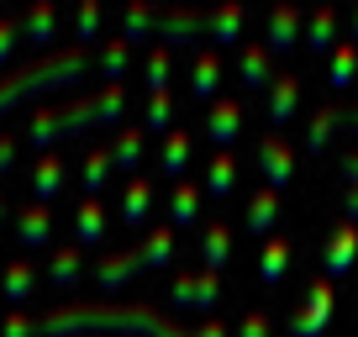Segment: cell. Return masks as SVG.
<instances>
[{
  "label": "cell",
  "instance_id": "24",
  "mask_svg": "<svg viewBox=\"0 0 358 337\" xmlns=\"http://www.w3.org/2000/svg\"><path fill=\"white\" fill-rule=\"evenodd\" d=\"M148 206H153V180L137 174V180L127 185V195H122V222L127 227H143L148 222Z\"/></svg>",
  "mask_w": 358,
  "mask_h": 337
},
{
  "label": "cell",
  "instance_id": "19",
  "mask_svg": "<svg viewBox=\"0 0 358 337\" xmlns=\"http://www.w3.org/2000/svg\"><path fill=\"white\" fill-rule=\"evenodd\" d=\"M206 190H211L216 201H227V195L237 190V158L227 153V148H216L211 164H206Z\"/></svg>",
  "mask_w": 358,
  "mask_h": 337
},
{
  "label": "cell",
  "instance_id": "11",
  "mask_svg": "<svg viewBox=\"0 0 358 337\" xmlns=\"http://www.w3.org/2000/svg\"><path fill=\"white\" fill-rule=\"evenodd\" d=\"M237 79H243L248 90H268L274 64H268V48L264 43H243V53H237Z\"/></svg>",
  "mask_w": 358,
  "mask_h": 337
},
{
  "label": "cell",
  "instance_id": "35",
  "mask_svg": "<svg viewBox=\"0 0 358 337\" xmlns=\"http://www.w3.org/2000/svg\"><path fill=\"white\" fill-rule=\"evenodd\" d=\"M101 16H106V11L95 6V0H85V6L74 11V43H79V48H85V37L95 32V27H101Z\"/></svg>",
  "mask_w": 358,
  "mask_h": 337
},
{
  "label": "cell",
  "instance_id": "44",
  "mask_svg": "<svg viewBox=\"0 0 358 337\" xmlns=\"http://www.w3.org/2000/svg\"><path fill=\"white\" fill-rule=\"evenodd\" d=\"M353 127H358V111H353Z\"/></svg>",
  "mask_w": 358,
  "mask_h": 337
},
{
  "label": "cell",
  "instance_id": "34",
  "mask_svg": "<svg viewBox=\"0 0 358 337\" xmlns=\"http://www.w3.org/2000/svg\"><path fill=\"white\" fill-rule=\"evenodd\" d=\"M101 58H106V74H111V85H116V79H122V69H127V58H132V43L116 32L111 43H106V53H101Z\"/></svg>",
  "mask_w": 358,
  "mask_h": 337
},
{
  "label": "cell",
  "instance_id": "15",
  "mask_svg": "<svg viewBox=\"0 0 358 337\" xmlns=\"http://www.w3.org/2000/svg\"><path fill=\"white\" fill-rule=\"evenodd\" d=\"M201 222V180H179L169 195V227H195Z\"/></svg>",
  "mask_w": 358,
  "mask_h": 337
},
{
  "label": "cell",
  "instance_id": "7",
  "mask_svg": "<svg viewBox=\"0 0 358 337\" xmlns=\"http://www.w3.org/2000/svg\"><path fill=\"white\" fill-rule=\"evenodd\" d=\"M353 259H358V227L343 216V222L332 227V237H327V253H322V280H337V274H348V269H353Z\"/></svg>",
  "mask_w": 358,
  "mask_h": 337
},
{
  "label": "cell",
  "instance_id": "43",
  "mask_svg": "<svg viewBox=\"0 0 358 337\" xmlns=\"http://www.w3.org/2000/svg\"><path fill=\"white\" fill-rule=\"evenodd\" d=\"M348 43H358V11H353V37H348Z\"/></svg>",
  "mask_w": 358,
  "mask_h": 337
},
{
  "label": "cell",
  "instance_id": "37",
  "mask_svg": "<svg viewBox=\"0 0 358 337\" xmlns=\"http://www.w3.org/2000/svg\"><path fill=\"white\" fill-rule=\"evenodd\" d=\"M16 32H22V16H0V64L11 58V48H16Z\"/></svg>",
  "mask_w": 358,
  "mask_h": 337
},
{
  "label": "cell",
  "instance_id": "30",
  "mask_svg": "<svg viewBox=\"0 0 358 337\" xmlns=\"http://www.w3.org/2000/svg\"><path fill=\"white\" fill-rule=\"evenodd\" d=\"M53 27H58V11H53V6H32V11L22 16L27 43H48V37H53Z\"/></svg>",
  "mask_w": 358,
  "mask_h": 337
},
{
  "label": "cell",
  "instance_id": "12",
  "mask_svg": "<svg viewBox=\"0 0 358 337\" xmlns=\"http://www.w3.org/2000/svg\"><path fill=\"white\" fill-rule=\"evenodd\" d=\"M106 237V206L90 201V195H79L74 206V248H95Z\"/></svg>",
  "mask_w": 358,
  "mask_h": 337
},
{
  "label": "cell",
  "instance_id": "27",
  "mask_svg": "<svg viewBox=\"0 0 358 337\" xmlns=\"http://www.w3.org/2000/svg\"><path fill=\"white\" fill-rule=\"evenodd\" d=\"M106 153H111L116 168H137V158H143V127H116V143Z\"/></svg>",
  "mask_w": 358,
  "mask_h": 337
},
{
  "label": "cell",
  "instance_id": "2",
  "mask_svg": "<svg viewBox=\"0 0 358 337\" xmlns=\"http://www.w3.org/2000/svg\"><path fill=\"white\" fill-rule=\"evenodd\" d=\"M327 322H332V280H311L306 301L290 316V337H322Z\"/></svg>",
  "mask_w": 358,
  "mask_h": 337
},
{
  "label": "cell",
  "instance_id": "16",
  "mask_svg": "<svg viewBox=\"0 0 358 337\" xmlns=\"http://www.w3.org/2000/svg\"><path fill=\"white\" fill-rule=\"evenodd\" d=\"M353 79H358V43L337 37V48L327 53V85H332V90H348Z\"/></svg>",
  "mask_w": 358,
  "mask_h": 337
},
{
  "label": "cell",
  "instance_id": "26",
  "mask_svg": "<svg viewBox=\"0 0 358 337\" xmlns=\"http://www.w3.org/2000/svg\"><path fill=\"white\" fill-rule=\"evenodd\" d=\"M337 127H343V111H337V106H322V111L311 116V127H306V153H322Z\"/></svg>",
  "mask_w": 358,
  "mask_h": 337
},
{
  "label": "cell",
  "instance_id": "38",
  "mask_svg": "<svg viewBox=\"0 0 358 337\" xmlns=\"http://www.w3.org/2000/svg\"><path fill=\"white\" fill-rule=\"evenodd\" d=\"M0 337H37V327L27 322L22 311H11V316H6V322H0Z\"/></svg>",
  "mask_w": 358,
  "mask_h": 337
},
{
  "label": "cell",
  "instance_id": "8",
  "mask_svg": "<svg viewBox=\"0 0 358 337\" xmlns=\"http://www.w3.org/2000/svg\"><path fill=\"white\" fill-rule=\"evenodd\" d=\"M301 22H306V16L295 11V6H274V11H268V37H264L268 58H274V53H290V48H301Z\"/></svg>",
  "mask_w": 358,
  "mask_h": 337
},
{
  "label": "cell",
  "instance_id": "6",
  "mask_svg": "<svg viewBox=\"0 0 358 337\" xmlns=\"http://www.w3.org/2000/svg\"><path fill=\"white\" fill-rule=\"evenodd\" d=\"M27 185H32V201H37V206H48V201H53V195L69 185V164H64V153H58V148H53V153H37V164L27 168Z\"/></svg>",
  "mask_w": 358,
  "mask_h": 337
},
{
  "label": "cell",
  "instance_id": "42",
  "mask_svg": "<svg viewBox=\"0 0 358 337\" xmlns=\"http://www.w3.org/2000/svg\"><path fill=\"white\" fill-rule=\"evenodd\" d=\"M6 211H11V201H6V195H0V222H6Z\"/></svg>",
  "mask_w": 358,
  "mask_h": 337
},
{
  "label": "cell",
  "instance_id": "31",
  "mask_svg": "<svg viewBox=\"0 0 358 337\" xmlns=\"http://www.w3.org/2000/svg\"><path fill=\"white\" fill-rule=\"evenodd\" d=\"M143 74H148V95H164L169 90V43H158L153 53H148Z\"/></svg>",
  "mask_w": 358,
  "mask_h": 337
},
{
  "label": "cell",
  "instance_id": "39",
  "mask_svg": "<svg viewBox=\"0 0 358 337\" xmlns=\"http://www.w3.org/2000/svg\"><path fill=\"white\" fill-rule=\"evenodd\" d=\"M237 337H268V316L264 311H248L243 327H237Z\"/></svg>",
  "mask_w": 358,
  "mask_h": 337
},
{
  "label": "cell",
  "instance_id": "4",
  "mask_svg": "<svg viewBox=\"0 0 358 337\" xmlns=\"http://www.w3.org/2000/svg\"><path fill=\"white\" fill-rule=\"evenodd\" d=\"M201 132L211 137L216 148H227V153H232L237 132H243V101H237V95H216L211 111H206V122H201Z\"/></svg>",
  "mask_w": 358,
  "mask_h": 337
},
{
  "label": "cell",
  "instance_id": "10",
  "mask_svg": "<svg viewBox=\"0 0 358 337\" xmlns=\"http://www.w3.org/2000/svg\"><path fill=\"white\" fill-rule=\"evenodd\" d=\"M48 237H53V211H48V206H22V211H16V243L22 248H48Z\"/></svg>",
  "mask_w": 358,
  "mask_h": 337
},
{
  "label": "cell",
  "instance_id": "14",
  "mask_svg": "<svg viewBox=\"0 0 358 337\" xmlns=\"http://www.w3.org/2000/svg\"><path fill=\"white\" fill-rule=\"evenodd\" d=\"M227 259H232V227H227V222H211V227L201 232V264H206V274H222Z\"/></svg>",
  "mask_w": 358,
  "mask_h": 337
},
{
  "label": "cell",
  "instance_id": "1",
  "mask_svg": "<svg viewBox=\"0 0 358 337\" xmlns=\"http://www.w3.org/2000/svg\"><path fill=\"white\" fill-rule=\"evenodd\" d=\"M95 122H101V95H95V101L69 106V111H32V122H27V137H32V148L53 153V143H64V137H79L85 127H95Z\"/></svg>",
  "mask_w": 358,
  "mask_h": 337
},
{
  "label": "cell",
  "instance_id": "29",
  "mask_svg": "<svg viewBox=\"0 0 358 337\" xmlns=\"http://www.w3.org/2000/svg\"><path fill=\"white\" fill-rule=\"evenodd\" d=\"M143 132H174V101H169V90L164 95H148V111H143Z\"/></svg>",
  "mask_w": 358,
  "mask_h": 337
},
{
  "label": "cell",
  "instance_id": "17",
  "mask_svg": "<svg viewBox=\"0 0 358 337\" xmlns=\"http://www.w3.org/2000/svg\"><path fill=\"white\" fill-rule=\"evenodd\" d=\"M290 253H295L290 237H268L264 253H258V280H264V285H280L285 274H290Z\"/></svg>",
  "mask_w": 358,
  "mask_h": 337
},
{
  "label": "cell",
  "instance_id": "33",
  "mask_svg": "<svg viewBox=\"0 0 358 337\" xmlns=\"http://www.w3.org/2000/svg\"><path fill=\"white\" fill-rule=\"evenodd\" d=\"M158 22H164V16H158L153 6H132V11L122 16V37H127V43H132L137 32H148V27H158Z\"/></svg>",
  "mask_w": 358,
  "mask_h": 337
},
{
  "label": "cell",
  "instance_id": "9",
  "mask_svg": "<svg viewBox=\"0 0 358 337\" xmlns=\"http://www.w3.org/2000/svg\"><path fill=\"white\" fill-rule=\"evenodd\" d=\"M295 106H301V74H274L268 79V127H285L295 116Z\"/></svg>",
  "mask_w": 358,
  "mask_h": 337
},
{
  "label": "cell",
  "instance_id": "23",
  "mask_svg": "<svg viewBox=\"0 0 358 337\" xmlns=\"http://www.w3.org/2000/svg\"><path fill=\"white\" fill-rule=\"evenodd\" d=\"M132 253H137V269L169 264V259H174V227H153V232L143 237V248H132Z\"/></svg>",
  "mask_w": 358,
  "mask_h": 337
},
{
  "label": "cell",
  "instance_id": "5",
  "mask_svg": "<svg viewBox=\"0 0 358 337\" xmlns=\"http://www.w3.org/2000/svg\"><path fill=\"white\" fill-rule=\"evenodd\" d=\"M169 301L174 306H185V311H211L216 301H222V280L216 274H179L174 280V290H169Z\"/></svg>",
  "mask_w": 358,
  "mask_h": 337
},
{
  "label": "cell",
  "instance_id": "32",
  "mask_svg": "<svg viewBox=\"0 0 358 337\" xmlns=\"http://www.w3.org/2000/svg\"><path fill=\"white\" fill-rule=\"evenodd\" d=\"M74 280H79V253H74V243H69V248H58V253H53V285H58V290H69Z\"/></svg>",
  "mask_w": 358,
  "mask_h": 337
},
{
  "label": "cell",
  "instance_id": "3",
  "mask_svg": "<svg viewBox=\"0 0 358 337\" xmlns=\"http://www.w3.org/2000/svg\"><path fill=\"white\" fill-rule=\"evenodd\" d=\"M258 168H264V185L280 195L285 185L295 180V148L285 143L280 132H264V137H258Z\"/></svg>",
  "mask_w": 358,
  "mask_h": 337
},
{
  "label": "cell",
  "instance_id": "41",
  "mask_svg": "<svg viewBox=\"0 0 358 337\" xmlns=\"http://www.w3.org/2000/svg\"><path fill=\"white\" fill-rule=\"evenodd\" d=\"M190 337H227V327H222V322H206V327H195Z\"/></svg>",
  "mask_w": 358,
  "mask_h": 337
},
{
  "label": "cell",
  "instance_id": "20",
  "mask_svg": "<svg viewBox=\"0 0 358 337\" xmlns=\"http://www.w3.org/2000/svg\"><path fill=\"white\" fill-rule=\"evenodd\" d=\"M274 216H280V195L268 190V185H258V190H253V201H248V216H243V227H248L253 237H264L268 227H274Z\"/></svg>",
  "mask_w": 358,
  "mask_h": 337
},
{
  "label": "cell",
  "instance_id": "13",
  "mask_svg": "<svg viewBox=\"0 0 358 337\" xmlns=\"http://www.w3.org/2000/svg\"><path fill=\"white\" fill-rule=\"evenodd\" d=\"M190 148H195V132H190V127H174V132H164V143H158V174H185V164H190Z\"/></svg>",
  "mask_w": 358,
  "mask_h": 337
},
{
  "label": "cell",
  "instance_id": "18",
  "mask_svg": "<svg viewBox=\"0 0 358 337\" xmlns=\"http://www.w3.org/2000/svg\"><path fill=\"white\" fill-rule=\"evenodd\" d=\"M311 53H332L337 48V11L332 6H316L311 16H306V37H301Z\"/></svg>",
  "mask_w": 358,
  "mask_h": 337
},
{
  "label": "cell",
  "instance_id": "36",
  "mask_svg": "<svg viewBox=\"0 0 358 337\" xmlns=\"http://www.w3.org/2000/svg\"><path fill=\"white\" fill-rule=\"evenodd\" d=\"M343 180H348V222L358 227V153L343 158Z\"/></svg>",
  "mask_w": 358,
  "mask_h": 337
},
{
  "label": "cell",
  "instance_id": "21",
  "mask_svg": "<svg viewBox=\"0 0 358 337\" xmlns=\"http://www.w3.org/2000/svg\"><path fill=\"white\" fill-rule=\"evenodd\" d=\"M216 85H222V58H216V53H195L190 95H195V101H216Z\"/></svg>",
  "mask_w": 358,
  "mask_h": 337
},
{
  "label": "cell",
  "instance_id": "28",
  "mask_svg": "<svg viewBox=\"0 0 358 337\" xmlns=\"http://www.w3.org/2000/svg\"><path fill=\"white\" fill-rule=\"evenodd\" d=\"M32 285H37L32 259H11V264H6V301H11V306H22L27 295H32Z\"/></svg>",
  "mask_w": 358,
  "mask_h": 337
},
{
  "label": "cell",
  "instance_id": "22",
  "mask_svg": "<svg viewBox=\"0 0 358 337\" xmlns=\"http://www.w3.org/2000/svg\"><path fill=\"white\" fill-rule=\"evenodd\" d=\"M243 22H248V11H243V6H222V11H201V32H211L216 43H237Z\"/></svg>",
  "mask_w": 358,
  "mask_h": 337
},
{
  "label": "cell",
  "instance_id": "40",
  "mask_svg": "<svg viewBox=\"0 0 358 337\" xmlns=\"http://www.w3.org/2000/svg\"><path fill=\"white\" fill-rule=\"evenodd\" d=\"M11 153H16V137H6V132H0V180L11 174Z\"/></svg>",
  "mask_w": 358,
  "mask_h": 337
},
{
  "label": "cell",
  "instance_id": "25",
  "mask_svg": "<svg viewBox=\"0 0 358 337\" xmlns=\"http://www.w3.org/2000/svg\"><path fill=\"white\" fill-rule=\"evenodd\" d=\"M106 180H111V153H106V148H95V153L85 158V168H79V190H85L90 201H101Z\"/></svg>",
  "mask_w": 358,
  "mask_h": 337
}]
</instances>
